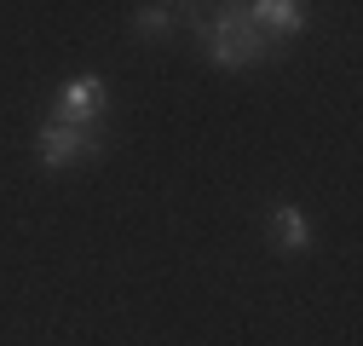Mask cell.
<instances>
[{
	"mask_svg": "<svg viewBox=\"0 0 363 346\" xmlns=\"http://www.w3.org/2000/svg\"><path fill=\"white\" fill-rule=\"evenodd\" d=\"M133 23H139V35H167L173 29V6H139Z\"/></svg>",
	"mask_w": 363,
	"mask_h": 346,
	"instance_id": "cell-6",
	"label": "cell"
},
{
	"mask_svg": "<svg viewBox=\"0 0 363 346\" xmlns=\"http://www.w3.org/2000/svg\"><path fill=\"white\" fill-rule=\"evenodd\" d=\"M99 116H104V81L99 75L69 81L52 104V121H64V127H99Z\"/></svg>",
	"mask_w": 363,
	"mask_h": 346,
	"instance_id": "cell-3",
	"label": "cell"
},
{
	"mask_svg": "<svg viewBox=\"0 0 363 346\" xmlns=\"http://www.w3.org/2000/svg\"><path fill=\"white\" fill-rule=\"evenodd\" d=\"M271 242H277L283 254H306L311 248V225H306V213L300 208H271Z\"/></svg>",
	"mask_w": 363,
	"mask_h": 346,
	"instance_id": "cell-5",
	"label": "cell"
},
{
	"mask_svg": "<svg viewBox=\"0 0 363 346\" xmlns=\"http://www.w3.org/2000/svg\"><path fill=\"white\" fill-rule=\"evenodd\" d=\"M191 29L202 35V47H208V58H213L219 69H254V64L271 58V40L248 23L242 6H225V12H213V18H191Z\"/></svg>",
	"mask_w": 363,
	"mask_h": 346,
	"instance_id": "cell-1",
	"label": "cell"
},
{
	"mask_svg": "<svg viewBox=\"0 0 363 346\" xmlns=\"http://www.w3.org/2000/svg\"><path fill=\"white\" fill-rule=\"evenodd\" d=\"M104 150V127H64V121H47L35 133V156L40 167H69V162H86Z\"/></svg>",
	"mask_w": 363,
	"mask_h": 346,
	"instance_id": "cell-2",
	"label": "cell"
},
{
	"mask_svg": "<svg viewBox=\"0 0 363 346\" xmlns=\"http://www.w3.org/2000/svg\"><path fill=\"white\" fill-rule=\"evenodd\" d=\"M242 12H248V23H254L265 40L306 29V6H300V0H254V6H242Z\"/></svg>",
	"mask_w": 363,
	"mask_h": 346,
	"instance_id": "cell-4",
	"label": "cell"
}]
</instances>
